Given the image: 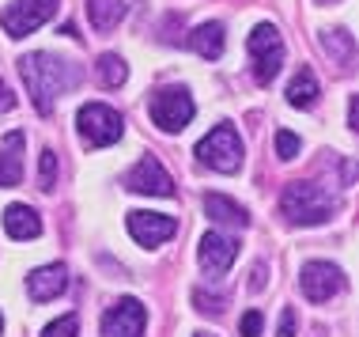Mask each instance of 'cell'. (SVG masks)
<instances>
[{
    "label": "cell",
    "mask_w": 359,
    "mask_h": 337,
    "mask_svg": "<svg viewBox=\"0 0 359 337\" xmlns=\"http://www.w3.org/2000/svg\"><path fill=\"white\" fill-rule=\"evenodd\" d=\"M19 76H23L27 95H31L38 114H50L57 107V99L80 80V69L53 53H27V57H19Z\"/></svg>",
    "instance_id": "obj_1"
},
{
    "label": "cell",
    "mask_w": 359,
    "mask_h": 337,
    "mask_svg": "<svg viewBox=\"0 0 359 337\" xmlns=\"http://www.w3.org/2000/svg\"><path fill=\"white\" fill-rule=\"evenodd\" d=\"M337 209H341V201L329 197L322 186H314V182H287L284 197H280V213H284V220L287 224H299V227L325 224V220H333Z\"/></svg>",
    "instance_id": "obj_2"
},
{
    "label": "cell",
    "mask_w": 359,
    "mask_h": 337,
    "mask_svg": "<svg viewBox=\"0 0 359 337\" xmlns=\"http://www.w3.org/2000/svg\"><path fill=\"white\" fill-rule=\"evenodd\" d=\"M246 46H250V57H254V80L261 88H269L280 76V65H284V38H280L273 23H257Z\"/></svg>",
    "instance_id": "obj_3"
},
{
    "label": "cell",
    "mask_w": 359,
    "mask_h": 337,
    "mask_svg": "<svg viewBox=\"0 0 359 337\" xmlns=\"http://www.w3.org/2000/svg\"><path fill=\"white\" fill-rule=\"evenodd\" d=\"M76 121H80V140L87 148H106V144L121 140V133H125L121 114L114 107H106V103H87V107H80Z\"/></svg>",
    "instance_id": "obj_4"
},
{
    "label": "cell",
    "mask_w": 359,
    "mask_h": 337,
    "mask_svg": "<svg viewBox=\"0 0 359 337\" xmlns=\"http://www.w3.org/2000/svg\"><path fill=\"white\" fill-rule=\"evenodd\" d=\"M148 114H151V121L159 125L163 133H182L193 121L197 107H193V95L186 88H163V91L151 95Z\"/></svg>",
    "instance_id": "obj_5"
},
{
    "label": "cell",
    "mask_w": 359,
    "mask_h": 337,
    "mask_svg": "<svg viewBox=\"0 0 359 337\" xmlns=\"http://www.w3.org/2000/svg\"><path fill=\"white\" fill-rule=\"evenodd\" d=\"M201 163H208L212 171H223V175H235L242 167V140L231 125H216L208 137H201L197 144Z\"/></svg>",
    "instance_id": "obj_6"
},
{
    "label": "cell",
    "mask_w": 359,
    "mask_h": 337,
    "mask_svg": "<svg viewBox=\"0 0 359 337\" xmlns=\"http://www.w3.org/2000/svg\"><path fill=\"white\" fill-rule=\"evenodd\" d=\"M53 12H57V0H12L0 12V27H4L8 38H27L42 23H50Z\"/></svg>",
    "instance_id": "obj_7"
},
{
    "label": "cell",
    "mask_w": 359,
    "mask_h": 337,
    "mask_svg": "<svg viewBox=\"0 0 359 337\" xmlns=\"http://www.w3.org/2000/svg\"><path fill=\"white\" fill-rule=\"evenodd\" d=\"M144 326H148V311L133 296L106 307V315H102V337H140Z\"/></svg>",
    "instance_id": "obj_8"
},
{
    "label": "cell",
    "mask_w": 359,
    "mask_h": 337,
    "mask_svg": "<svg viewBox=\"0 0 359 337\" xmlns=\"http://www.w3.org/2000/svg\"><path fill=\"white\" fill-rule=\"evenodd\" d=\"M299 284H303V296L310 303H329L337 292H344V273L329 262H306L299 273Z\"/></svg>",
    "instance_id": "obj_9"
},
{
    "label": "cell",
    "mask_w": 359,
    "mask_h": 337,
    "mask_svg": "<svg viewBox=\"0 0 359 337\" xmlns=\"http://www.w3.org/2000/svg\"><path fill=\"white\" fill-rule=\"evenodd\" d=\"M197 258H201V269L208 277H223L238 258V243L223 231H205L201 235V246H197Z\"/></svg>",
    "instance_id": "obj_10"
},
{
    "label": "cell",
    "mask_w": 359,
    "mask_h": 337,
    "mask_svg": "<svg viewBox=\"0 0 359 337\" xmlns=\"http://www.w3.org/2000/svg\"><path fill=\"white\" fill-rule=\"evenodd\" d=\"M125 190H133V194H151V197H170L174 178L163 171V163L155 156H144L137 167L125 175Z\"/></svg>",
    "instance_id": "obj_11"
},
{
    "label": "cell",
    "mask_w": 359,
    "mask_h": 337,
    "mask_svg": "<svg viewBox=\"0 0 359 337\" xmlns=\"http://www.w3.org/2000/svg\"><path fill=\"white\" fill-rule=\"evenodd\" d=\"M129 235L137 239L140 246H159V243H167V239L178 231V220L167 216V213H129Z\"/></svg>",
    "instance_id": "obj_12"
},
{
    "label": "cell",
    "mask_w": 359,
    "mask_h": 337,
    "mask_svg": "<svg viewBox=\"0 0 359 337\" xmlns=\"http://www.w3.org/2000/svg\"><path fill=\"white\" fill-rule=\"evenodd\" d=\"M65 284H69V269L65 265H42L34 269L31 277H27V292H31L34 303H46V300H57V296L65 292Z\"/></svg>",
    "instance_id": "obj_13"
},
{
    "label": "cell",
    "mask_w": 359,
    "mask_h": 337,
    "mask_svg": "<svg viewBox=\"0 0 359 337\" xmlns=\"http://www.w3.org/2000/svg\"><path fill=\"white\" fill-rule=\"evenodd\" d=\"M19 148H23V133H8L0 144V190H12L23 178V163H19Z\"/></svg>",
    "instance_id": "obj_14"
},
{
    "label": "cell",
    "mask_w": 359,
    "mask_h": 337,
    "mask_svg": "<svg viewBox=\"0 0 359 337\" xmlns=\"http://www.w3.org/2000/svg\"><path fill=\"white\" fill-rule=\"evenodd\" d=\"M4 231L12 239H38L42 235V220L31 205H8L4 209Z\"/></svg>",
    "instance_id": "obj_15"
},
{
    "label": "cell",
    "mask_w": 359,
    "mask_h": 337,
    "mask_svg": "<svg viewBox=\"0 0 359 337\" xmlns=\"http://www.w3.org/2000/svg\"><path fill=\"white\" fill-rule=\"evenodd\" d=\"M205 213L216 220V224L250 227V213L238 205V201H231V197H223V194H208V197H205Z\"/></svg>",
    "instance_id": "obj_16"
},
{
    "label": "cell",
    "mask_w": 359,
    "mask_h": 337,
    "mask_svg": "<svg viewBox=\"0 0 359 337\" xmlns=\"http://www.w3.org/2000/svg\"><path fill=\"white\" fill-rule=\"evenodd\" d=\"M318 95H322V88H318L314 69H299L295 80L287 84V103H291V107H299V110H310L318 103Z\"/></svg>",
    "instance_id": "obj_17"
},
{
    "label": "cell",
    "mask_w": 359,
    "mask_h": 337,
    "mask_svg": "<svg viewBox=\"0 0 359 337\" xmlns=\"http://www.w3.org/2000/svg\"><path fill=\"white\" fill-rule=\"evenodd\" d=\"M189 46L197 50L205 61H219L223 57V23H201L189 34Z\"/></svg>",
    "instance_id": "obj_18"
},
{
    "label": "cell",
    "mask_w": 359,
    "mask_h": 337,
    "mask_svg": "<svg viewBox=\"0 0 359 337\" xmlns=\"http://www.w3.org/2000/svg\"><path fill=\"white\" fill-rule=\"evenodd\" d=\"M87 19L95 31H114L125 19V0H87Z\"/></svg>",
    "instance_id": "obj_19"
},
{
    "label": "cell",
    "mask_w": 359,
    "mask_h": 337,
    "mask_svg": "<svg viewBox=\"0 0 359 337\" xmlns=\"http://www.w3.org/2000/svg\"><path fill=\"white\" fill-rule=\"evenodd\" d=\"M125 80H129V65L118 53H102L99 57V84L102 88H121Z\"/></svg>",
    "instance_id": "obj_20"
},
{
    "label": "cell",
    "mask_w": 359,
    "mask_h": 337,
    "mask_svg": "<svg viewBox=\"0 0 359 337\" xmlns=\"http://www.w3.org/2000/svg\"><path fill=\"white\" fill-rule=\"evenodd\" d=\"M322 46H325V53L333 57V61H341V65L352 61V34L348 31H325Z\"/></svg>",
    "instance_id": "obj_21"
},
{
    "label": "cell",
    "mask_w": 359,
    "mask_h": 337,
    "mask_svg": "<svg viewBox=\"0 0 359 337\" xmlns=\"http://www.w3.org/2000/svg\"><path fill=\"white\" fill-rule=\"evenodd\" d=\"M38 186L42 190L57 186V152L53 148H42V159H38Z\"/></svg>",
    "instance_id": "obj_22"
},
{
    "label": "cell",
    "mask_w": 359,
    "mask_h": 337,
    "mask_svg": "<svg viewBox=\"0 0 359 337\" xmlns=\"http://www.w3.org/2000/svg\"><path fill=\"white\" fill-rule=\"evenodd\" d=\"M76 333H80V319L76 315H61L57 322H50L42 330V337H76Z\"/></svg>",
    "instance_id": "obj_23"
},
{
    "label": "cell",
    "mask_w": 359,
    "mask_h": 337,
    "mask_svg": "<svg viewBox=\"0 0 359 337\" xmlns=\"http://www.w3.org/2000/svg\"><path fill=\"white\" fill-rule=\"evenodd\" d=\"M299 148H303V144H299L295 133H287V129H280V133H276V156H280V159H295V156H299Z\"/></svg>",
    "instance_id": "obj_24"
},
{
    "label": "cell",
    "mask_w": 359,
    "mask_h": 337,
    "mask_svg": "<svg viewBox=\"0 0 359 337\" xmlns=\"http://www.w3.org/2000/svg\"><path fill=\"white\" fill-rule=\"evenodd\" d=\"M193 303H197V311H212V315H219V311H223V296H205V292H193Z\"/></svg>",
    "instance_id": "obj_25"
},
{
    "label": "cell",
    "mask_w": 359,
    "mask_h": 337,
    "mask_svg": "<svg viewBox=\"0 0 359 337\" xmlns=\"http://www.w3.org/2000/svg\"><path fill=\"white\" fill-rule=\"evenodd\" d=\"M261 322H265V319H261V311H246V315H242V326H238L242 337H257L261 333Z\"/></svg>",
    "instance_id": "obj_26"
},
{
    "label": "cell",
    "mask_w": 359,
    "mask_h": 337,
    "mask_svg": "<svg viewBox=\"0 0 359 337\" xmlns=\"http://www.w3.org/2000/svg\"><path fill=\"white\" fill-rule=\"evenodd\" d=\"M276 337H295V311H291V307H284V315H280Z\"/></svg>",
    "instance_id": "obj_27"
},
{
    "label": "cell",
    "mask_w": 359,
    "mask_h": 337,
    "mask_svg": "<svg viewBox=\"0 0 359 337\" xmlns=\"http://www.w3.org/2000/svg\"><path fill=\"white\" fill-rule=\"evenodd\" d=\"M12 107H15V95L8 91V84H4V80H0V110H12Z\"/></svg>",
    "instance_id": "obj_28"
},
{
    "label": "cell",
    "mask_w": 359,
    "mask_h": 337,
    "mask_svg": "<svg viewBox=\"0 0 359 337\" xmlns=\"http://www.w3.org/2000/svg\"><path fill=\"white\" fill-rule=\"evenodd\" d=\"M250 288H254V292H261V288H265V262L254 265V281H250Z\"/></svg>",
    "instance_id": "obj_29"
},
{
    "label": "cell",
    "mask_w": 359,
    "mask_h": 337,
    "mask_svg": "<svg viewBox=\"0 0 359 337\" xmlns=\"http://www.w3.org/2000/svg\"><path fill=\"white\" fill-rule=\"evenodd\" d=\"M193 337H212V333H193Z\"/></svg>",
    "instance_id": "obj_30"
},
{
    "label": "cell",
    "mask_w": 359,
    "mask_h": 337,
    "mask_svg": "<svg viewBox=\"0 0 359 337\" xmlns=\"http://www.w3.org/2000/svg\"><path fill=\"white\" fill-rule=\"evenodd\" d=\"M0 330H4V319H0Z\"/></svg>",
    "instance_id": "obj_31"
}]
</instances>
